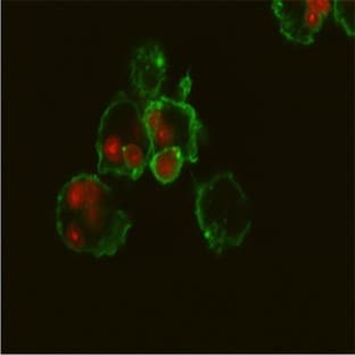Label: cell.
<instances>
[{"label":"cell","mask_w":355,"mask_h":355,"mask_svg":"<svg viewBox=\"0 0 355 355\" xmlns=\"http://www.w3.org/2000/svg\"><path fill=\"white\" fill-rule=\"evenodd\" d=\"M56 211L76 218L96 257H113L132 227L130 218L115 205L111 188L96 175L72 178L58 195Z\"/></svg>","instance_id":"6da1fadb"},{"label":"cell","mask_w":355,"mask_h":355,"mask_svg":"<svg viewBox=\"0 0 355 355\" xmlns=\"http://www.w3.org/2000/svg\"><path fill=\"white\" fill-rule=\"evenodd\" d=\"M195 213L209 248L221 254L241 246L252 227V207L232 172L197 188Z\"/></svg>","instance_id":"7a4b0ae2"},{"label":"cell","mask_w":355,"mask_h":355,"mask_svg":"<svg viewBox=\"0 0 355 355\" xmlns=\"http://www.w3.org/2000/svg\"><path fill=\"white\" fill-rule=\"evenodd\" d=\"M143 119L150 140V157L175 147L184 161H198L200 123L191 105L161 94L153 95L145 105Z\"/></svg>","instance_id":"3957f363"},{"label":"cell","mask_w":355,"mask_h":355,"mask_svg":"<svg viewBox=\"0 0 355 355\" xmlns=\"http://www.w3.org/2000/svg\"><path fill=\"white\" fill-rule=\"evenodd\" d=\"M141 113L139 105L128 97H121L108 105L101 119L96 140L99 173L127 177L123 149L133 121Z\"/></svg>","instance_id":"277c9868"},{"label":"cell","mask_w":355,"mask_h":355,"mask_svg":"<svg viewBox=\"0 0 355 355\" xmlns=\"http://www.w3.org/2000/svg\"><path fill=\"white\" fill-rule=\"evenodd\" d=\"M329 0H273L271 10L279 30L289 42L313 44L321 26L331 13Z\"/></svg>","instance_id":"5b68a950"},{"label":"cell","mask_w":355,"mask_h":355,"mask_svg":"<svg viewBox=\"0 0 355 355\" xmlns=\"http://www.w3.org/2000/svg\"><path fill=\"white\" fill-rule=\"evenodd\" d=\"M149 159L150 140L141 113L133 121L123 149V162L127 170V177L132 180H138L144 175Z\"/></svg>","instance_id":"8992f818"},{"label":"cell","mask_w":355,"mask_h":355,"mask_svg":"<svg viewBox=\"0 0 355 355\" xmlns=\"http://www.w3.org/2000/svg\"><path fill=\"white\" fill-rule=\"evenodd\" d=\"M58 235L67 248L76 253H94L92 241L76 218L56 211Z\"/></svg>","instance_id":"52a82bcc"},{"label":"cell","mask_w":355,"mask_h":355,"mask_svg":"<svg viewBox=\"0 0 355 355\" xmlns=\"http://www.w3.org/2000/svg\"><path fill=\"white\" fill-rule=\"evenodd\" d=\"M184 161L180 149L171 147L152 156L148 165L156 179L163 184H168L180 175Z\"/></svg>","instance_id":"ba28073f"},{"label":"cell","mask_w":355,"mask_h":355,"mask_svg":"<svg viewBox=\"0 0 355 355\" xmlns=\"http://www.w3.org/2000/svg\"><path fill=\"white\" fill-rule=\"evenodd\" d=\"M354 1H344V0H336L333 1V15L344 31L351 37H354Z\"/></svg>","instance_id":"9c48e42d"}]
</instances>
